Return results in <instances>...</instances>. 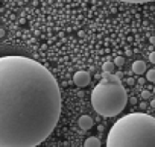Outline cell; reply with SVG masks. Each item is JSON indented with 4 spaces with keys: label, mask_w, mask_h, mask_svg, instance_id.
Returning <instances> with one entry per match:
<instances>
[{
    "label": "cell",
    "mask_w": 155,
    "mask_h": 147,
    "mask_svg": "<svg viewBox=\"0 0 155 147\" xmlns=\"http://www.w3.org/2000/svg\"><path fill=\"white\" fill-rule=\"evenodd\" d=\"M61 91L40 62L18 55L0 58V147H37L56 127Z\"/></svg>",
    "instance_id": "6da1fadb"
},
{
    "label": "cell",
    "mask_w": 155,
    "mask_h": 147,
    "mask_svg": "<svg viewBox=\"0 0 155 147\" xmlns=\"http://www.w3.org/2000/svg\"><path fill=\"white\" fill-rule=\"evenodd\" d=\"M107 147H155V117L134 112L119 118L108 133Z\"/></svg>",
    "instance_id": "7a4b0ae2"
},
{
    "label": "cell",
    "mask_w": 155,
    "mask_h": 147,
    "mask_svg": "<svg viewBox=\"0 0 155 147\" xmlns=\"http://www.w3.org/2000/svg\"><path fill=\"white\" fill-rule=\"evenodd\" d=\"M128 103L126 90L120 78L114 73H104L102 81L91 93L93 109L102 117L119 115Z\"/></svg>",
    "instance_id": "3957f363"
},
{
    "label": "cell",
    "mask_w": 155,
    "mask_h": 147,
    "mask_svg": "<svg viewBox=\"0 0 155 147\" xmlns=\"http://www.w3.org/2000/svg\"><path fill=\"white\" fill-rule=\"evenodd\" d=\"M90 81H91V78H90V75H88L87 71H78V73H74V76H73L74 85L76 87H81V88L87 87L90 84Z\"/></svg>",
    "instance_id": "277c9868"
},
{
    "label": "cell",
    "mask_w": 155,
    "mask_h": 147,
    "mask_svg": "<svg viewBox=\"0 0 155 147\" xmlns=\"http://www.w3.org/2000/svg\"><path fill=\"white\" fill-rule=\"evenodd\" d=\"M78 124H79L82 130H88L93 127V118L90 115H81L79 120H78Z\"/></svg>",
    "instance_id": "5b68a950"
},
{
    "label": "cell",
    "mask_w": 155,
    "mask_h": 147,
    "mask_svg": "<svg viewBox=\"0 0 155 147\" xmlns=\"http://www.w3.org/2000/svg\"><path fill=\"white\" fill-rule=\"evenodd\" d=\"M132 71L135 73V75H143V73L146 71V64L143 61H135L132 64Z\"/></svg>",
    "instance_id": "8992f818"
},
{
    "label": "cell",
    "mask_w": 155,
    "mask_h": 147,
    "mask_svg": "<svg viewBox=\"0 0 155 147\" xmlns=\"http://www.w3.org/2000/svg\"><path fill=\"white\" fill-rule=\"evenodd\" d=\"M84 147H101V141H99V138H96V136H90V138L85 139Z\"/></svg>",
    "instance_id": "52a82bcc"
},
{
    "label": "cell",
    "mask_w": 155,
    "mask_h": 147,
    "mask_svg": "<svg viewBox=\"0 0 155 147\" xmlns=\"http://www.w3.org/2000/svg\"><path fill=\"white\" fill-rule=\"evenodd\" d=\"M114 67H116V64L114 62H104V65H102V70H104V73H114Z\"/></svg>",
    "instance_id": "ba28073f"
},
{
    "label": "cell",
    "mask_w": 155,
    "mask_h": 147,
    "mask_svg": "<svg viewBox=\"0 0 155 147\" xmlns=\"http://www.w3.org/2000/svg\"><path fill=\"white\" fill-rule=\"evenodd\" d=\"M146 79L149 82H155V68L153 70H149L147 71V75H146Z\"/></svg>",
    "instance_id": "9c48e42d"
},
{
    "label": "cell",
    "mask_w": 155,
    "mask_h": 147,
    "mask_svg": "<svg viewBox=\"0 0 155 147\" xmlns=\"http://www.w3.org/2000/svg\"><path fill=\"white\" fill-rule=\"evenodd\" d=\"M119 2H125V3H146V2H153V0H119Z\"/></svg>",
    "instance_id": "30bf717a"
},
{
    "label": "cell",
    "mask_w": 155,
    "mask_h": 147,
    "mask_svg": "<svg viewBox=\"0 0 155 147\" xmlns=\"http://www.w3.org/2000/svg\"><path fill=\"white\" fill-rule=\"evenodd\" d=\"M113 62H114L116 65H119V67H120V65H123V64H125V58H123V56H116Z\"/></svg>",
    "instance_id": "8fae6325"
},
{
    "label": "cell",
    "mask_w": 155,
    "mask_h": 147,
    "mask_svg": "<svg viewBox=\"0 0 155 147\" xmlns=\"http://www.w3.org/2000/svg\"><path fill=\"white\" fill-rule=\"evenodd\" d=\"M149 97H150V93L149 91H146V90L141 91V99H149Z\"/></svg>",
    "instance_id": "7c38bea8"
},
{
    "label": "cell",
    "mask_w": 155,
    "mask_h": 147,
    "mask_svg": "<svg viewBox=\"0 0 155 147\" xmlns=\"http://www.w3.org/2000/svg\"><path fill=\"white\" fill-rule=\"evenodd\" d=\"M149 62H152V64H155V52H152V53L149 55Z\"/></svg>",
    "instance_id": "4fadbf2b"
},
{
    "label": "cell",
    "mask_w": 155,
    "mask_h": 147,
    "mask_svg": "<svg viewBox=\"0 0 155 147\" xmlns=\"http://www.w3.org/2000/svg\"><path fill=\"white\" fill-rule=\"evenodd\" d=\"M129 102H131V105H135V103H137V99H135V97H131Z\"/></svg>",
    "instance_id": "5bb4252c"
},
{
    "label": "cell",
    "mask_w": 155,
    "mask_h": 147,
    "mask_svg": "<svg viewBox=\"0 0 155 147\" xmlns=\"http://www.w3.org/2000/svg\"><path fill=\"white\" fill-rule=\"evenodd\" d=\"M149 43H150V44H155V37H152V38H149Z\"/></svg>",
    "instance_id": "9a60e30c"
},
{
    "label": "cell",
    "mask_w": 155,
    "mask_h": 147,
    "mask_svg": "<svg viewBox=\"0 0 155 147\" xmlns=\"http://www.w3.org/2000/svg\"><path fill=\"white\" fill-rule=\"evenodd\" d=\"M2 37H5V30H3V29H0V38H2Z\"/></svg>",
    "instance_id": "2e32d148"
},
{
    "label": "cell",
    "mask_w": 155,
    "mask_h": 147,
    "mask_svg": "<svg viewBox=\"0 0 155 147\" xmlns=\"http://www.w3.org/2000/svg\"><path fill=\"white\" fill-rule=\"evenodd\" d=\"M150 106H152V108H155V99H152V100H150Z\"/></svg>",
    "instance_id": "e0dca14e"
},
{
    "label": "cell",
    "mask_w": 155,
    "mask_h": 147,
    "mask_svg": "<svg viewBox=\"0 0 155 147\" xmlns=\"http://www.w3.org/2000/svg\"><path fill=\"white\" fill-rule=\"evenodd\" d=\"M153 93H155V87H153Z\"/></svg>",
    "instance_id": "ac0fdd59"
}]
</instances>
